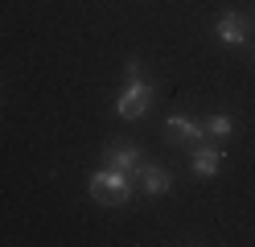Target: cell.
Wrapping results in <instances>:
<instances>
[{
	"label": "cell",
	"mask_w": 255,
	"mask_h": 247,
	"mask_svg": "<svg viewBox=\"0 0 255 247\" xmlns=\"http://www.w3.org/2000/svg\"><path fill=\"white\" fill-rule=\"evenodd\" d=\"M124 91L116 95V115L120 120H140L148 107H152V99H156V87L140 74V62H128L124 66Z\"/></svg>",
	"instance_id": "6da1fadb"
},
{
	"label": "cell",
	"mask_w": 255,
	"mask_h": 247,
	"mask_svg": "<svg viewBox=\"0 0 255 247\" xmlns=\"http://www.w3.org/2000/svg\"><path fill=\"white\" fill-rule=\"evenodd\" d=\"M87 190H91V198L99 206H124L128 198H132V186H128V173H120V169H103L99 173H91L87 177Z\"/></svg>",
	"instance_id": "7a4b0ae2"
},
{
	"label": "cell",
	"mask_w": 255,
	"mask_h": 247,
	"mask_svg": "<svg viewBox=\"0 0 255 247\" xmlns=\"http://www.w3.org/2000/svg\"><path fill=\"white\" fill-rule=\"evenodd\" d=\"M218 165H222V148L218 144H194V153H189V169L194 177H218Z\"/></svg>",
	"instance_id": "3957f363"
},
{
	"label": "cell",
	"mask_w": 255,
	"mask_h": 247,
	"mask_svg": "<svg viewBox=\"0 0 255 247\" xmlns=\"http://www.w3.org/2000/svg\"><path fill=\"white\" fill-rule=\"evenodd\" d=\"M214 33H218L222 45H243V41H247V21H243V12L227 8V12L214 21Z\"/></svg>",
	"instance_id": "277c9868"
},
{
	"label": "cell",
	"mask_w": 255,
	"mask_h": 247,
	"mask_svg": "<svg viewBox=\"0 0 255 247\" xmlns=\"http://www.w3.org/2000/svg\"><path fill=\"white\" fill-rule=\"evenodd\" d=\"M140 190H144L148 198H161V194H169L173 190V173L165 169V165H144L140 161Z\"/></svg>",
	"instance_id": "5b68a950"
},
{
	"label": "cell",
	"mask_w": 255,
	"mask_h": 247,
	"mask_svg": "<svg viewBox=\"0 0 255 247\" xmlns=\"http://www.w3.org/2000/svg\"><path fill=\"white\" fill-rule=\"evenodd\" d=\"M140 161H144V157H140V148H136V144H111V148H107V157H103L107 169H120V173H136V169H140Z\"/></svg>",
	"instance_id": "8992f818"
},
{
	"label": "cell",
	"mask_w": 255,
	"mask_h": 247,
	"mask_svg": "<svg viewBox=\"0 0 255 247\" xmlns=\"http://www.w3.org/2000/svg\"><path fill=\"white\" fill-rule=\"evenodd\" d=\"M165 132H169L173 140H181V144L202 140V136H206V128H202L198 120H189V115H169V120H165Z\"/></svg>",
	"instance_id": "52a82bcc"
},
{
	"label": "cell",
	"mask_w": 255,
	"mask_h": 247,
	"mask_svg": "<svg viewBox=\"0 0 255 247\" xmlns=\"http://www.w3.org/2000/svg\"><path fill=\"white\" fill-rule=\"evenodd\" d=\"M202 128H206V136H214V140H227L231 132H235V120H231V115H222V111H218V115H210V120H206Z\"/></svg>",
	"instance_id": "ba28073f"
}]
</instances>
